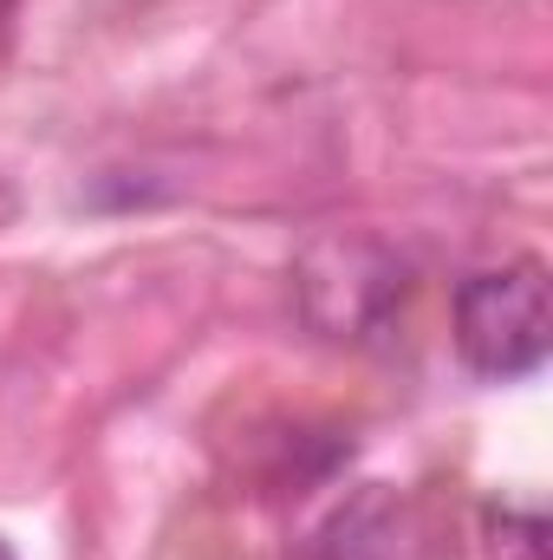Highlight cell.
<instances>
[{
	"instance_id": "6da1fadb",
	"label": "cell",
	"mask_w": 553,
	"mask_h": 560,
	"mask_svg": "<svg viewBox=\"0 0 553 560\" xmlns=\"http://www.w3.org/2000/svg\"><path fill=\"white\" fill-rule=\"evenodd\" d=\"M553 346V306L541 261H508L482 268L456 287V352L475 378L515 385L548 365Z\"/></svg>"
},
{
	"instance_id": "7a4b0ae2",
	"label": "cell",
	"mask_w": 553,
	"mask_h": 560,
	"mask_svg": "<svg viewBox=\"0 0 553 560\" xmlns=\"http://www.w3.org/2000/svg\"><path fill=\"white\" fill-rule=\"evenodd\" d=\"M411 293V268L372 235H326L299 255V306L326 339H378Z\"/></svg>"
},
{
	"instance_id": "3957f363",
	"label": "cell",
	"mask_w": 553,
	"mask_h": 560,
	"mask_svg": "<svg viewBox=\"0 0 553 560\" xmlns=\"http://www.w3.org/2000/svg\"><path fill=\"white\" fill-rule=\"evenodd\" d=\"M411 548V522L404 502L378 482H358L339 509H326L306 541L293 548V560H404Z\"/></svg>"
},
{
	"instance_id": "277c9868",
	"label": "cell",
	"mask_w": 553,
	"mask_h": 560,
	"mask_svg": "<svg viewBox=\"0 0 553 560\" xmlns=\"http://www.w3.org/2000/svg\"><path fill=\"white\" fill-rule=\"evenodd\" d=\"M489 560H548V522L534 509H495L489 515Z\"/></svg>"
},
{
	"instance_id": "5b68a950",
	"label": "cell",
	"mask_w": 553,
	"mask_h": 560,
	"mask_svg": "<svg viewBox=\"0 0 553 560\" xmlns=\"http://www.w3.org/2000/svg\"><path fill=\"white\" fill-rule=\"evenodd\" d=\"M0 560H13V548H7V541H0Z\"/></svg>"
}]
</instances>
